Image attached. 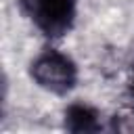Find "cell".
<instances>
[{
	"mask_svg": "<svg viewBox=\"0 0 134 134\" xmlns=\"http://www.w3.org/2000/svg\"><path fill=\"white\" fill-rule=\"evenodd\" d=\"M29 73L40 88L54 92V94H67L77 82L75 63L67 54H63L61 50H54V48L42 50L31 61Z\"/></svg>",
	"mask_w": 134,
	"mask_h": 134,
	"instance_id": "cell-1",
	"label": "cell"
},
{
	"mask_svg": "<svg viewBox=\"0 0 134 134\" xmlns=\"http://www.w3.org/2000/svg\"><path fill=\"white\" fill-rule=\"evenodd\" d=\"M23 13L48 38L65 36L75 21V0H19Z\"/></svg>",
	"mask_w": 134,
	"mask_h": 134,
	"instance_id": "cell-2",
	"label": "cell"
},
{
	"mask_svg": "<svg viewBox=\"0 0 134 134\" xmlns=\"http://www.w3.org/2000/svg\"><path fill=\"white\" fill-rule=\"evenodd\" d=\"M65 128L69 132H96L100 128L96 109L84 103L69 105L65 111Z\"/></svg>",
	"mask_w": 134,
	"mask_h": 134,
	"instance_id": "cell-3",
	"label": "cell"
},
{
	"mask_svg": "<svg viewBox=\"0 0 134 134\" xmlns=\"http://www.w3.org/2000/svg\"><path fill=\"white\" fill-rule=\"evenodd\" d=\"M128 90H130V96L134 98V65H132V73H130V82H128Z\"/></svg>",
	"mask_w": 134,
	"mask_h": 134,
	"instance_id": "cell-4",
	"label": "cell"
}]
</instances>
